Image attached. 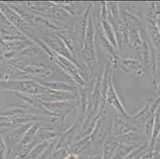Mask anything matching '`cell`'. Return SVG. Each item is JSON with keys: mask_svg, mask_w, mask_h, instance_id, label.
I'll list each match as a JSON object with an SVG mask.
<instances>
[{"mask_svg": "<svg viewBox=\"0 0 160 159\" xmlns=\"http://www.w3.org/2000/svg\"><path fill=\"white\" fill-rule=\"evenodd\" d=\"M64 159H78V157L77 155H75V154H69V156H67Z\"/></svg>", "mask_w": 160, "mask_h": 159, "instance_id": "1", "label": "cell"}]
</instances>
